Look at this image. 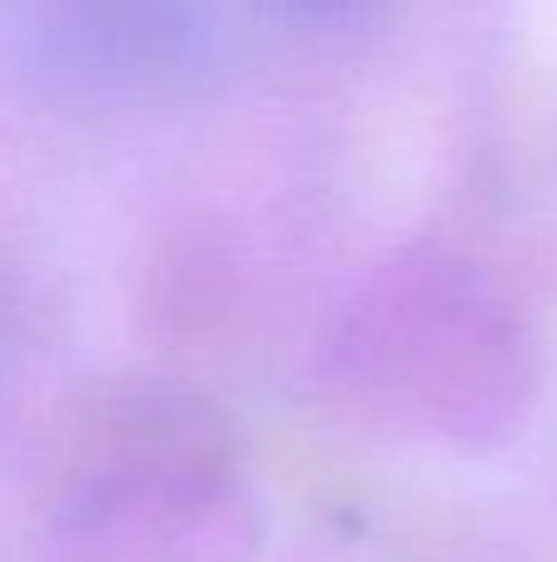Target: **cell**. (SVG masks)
I'll list each match as a JSON object with an SVG mask.
<instances>
[{
    "label": "cell",
    "instance_id": "3",
    "mask_svg": "<svg viewBox=\"0 0 557 562\" xmlns=\"http://www.w3.org/2000/svg\"><path fill=\"white\" fill-rule=\"evenodd\" d=\"M25 30L55 75L114 94H173L223 55L213 0H25Z\"/></svg>",
    "mask_w": 557,
    "mask_h": 562
},
{
    "label": "cell",
    "instance_id": "2",
    "mask_svg": "<svg viewBox=\"0 0 557 562\" xmlns=\"http://www.w3.org/2000/svg\"><path fill=\"white\" fill-rule=\"evenodd\" d=\"M341 375L395 425L474 445L523 400L519 326L469 267L405 257L355 296Z\"/></svg>",
    "mask_w": 557,
    "mask_h": 562
},
{
    "label": "cell",
    "instance_id": "1",
    "mask_svg": "<svg viewBox=\"0 0 557 562\" xmlns=\"http://www.w3.org/2000/svg\"><path fill=\"white\" fill-rule=\"evenodd\" d=\"M257 538L223 419L178 390H134L79 454L45 562H247Z\"/></svg>",
    "mask_w": 557,
    "mask_h": 562
},
{
    "label": "cell",
    "instance_id": "4",
    "mask_svg": "<svg viewBox=\"0 0 557 562\" xmlns=\"http://www.w3.org/2000/svg\"><path fill=\"white\" fill-rule=\"evenodd\" d=\"M276 20H286L292 30H311V35H341L375 15L380 0H262Z\"/></svg>",
    "mask_w": 557,
    "mask_h": 562
}]
</instances>
